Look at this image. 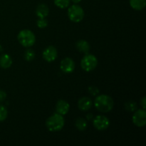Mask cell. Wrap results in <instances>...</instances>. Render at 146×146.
<instances>
[{"label": "cell", "instance_id": "7c38bea8", "mask_svg": "<svg viewBox=\"0 0 146 146\" xmlns=\"http://www.w3.org/2000/svg\"><path fill=\"white\" fill-rule=\"evenodd\" d=\"M48 13H49L48 7L44 4H39L36 9V14L39 18H46L48 15Z\"/></svg>", "mask_w": 146, "mask_h": 146}, {"label": "cell", "instance_id": "4316f807", "mask_svg": "<svg viewBox=\"0 0 146 146\" xmlns=\"http://www.w3.org/2000/svg\"><path fill=\"white\" fill-rule=\"evenodd\" d=\"M3 51V48H2V46H1V45H0V52H1V51Z\"/></svg>", "mask_w": 146, "mask_h": 146}, {"label": "cell", "instance_id": "ac0fdd59", "mask_svg": "<svg viewBox=\"0 0 146 146\" xmlns=\"http://www.w3.org/2000/svg\"><path fill=\"white\" fill-rule=\"evenodd\" d=\"M125 108L129 112H134L137 109V104L133 101H128L125 104Z\"/></svg>", "mask_w": 146, "mask_h": 146}, {"label": "cell", "instance_id": "e0dca14e", "mask_svg": "<svg viewBox=\"0 0 146 146\" xmlns=\"http://www.w3.org/2000/svg\"><path fill=\"white\" fill-rule=\"evenodd\" d=\"M54 4L60 9H66L70 5L71 0H54Z\"/></svg>", "mask_w": 146, "mask_h": 146}, {"label": "cell", "instance_id": "8fae6325", "mask_svg": "<svg viewBox=\"0 0 146 146\" xmlns=\"http://www.w3.org/2000/svg\"><path fill=\"white\" fill-rule=\"evenodd\" d=\"M93 105L92 101L88 97H83L79 99L78 102V107L80 110L83 111H88Z\"/></svg>", "mask_w": 146, "mask_h": 146}, {"label": "cell", "instance_id": "603a6c76", "mask_svg": "<svg viewBox=\"0 0 146 146\" xmlns=\"http://www.w3.org/2000/svg\"><path fill=\"white\" fill-rule=\"evenodd\" d=\"M6 98H7V94H6V92L0 90V102H3V101H5Z\"/></svg>", "mask_w": 146, "mask_h": 146}, {"label": "cell", "instance_id": "cb8c5ba5", "mask_svg": "<svg viewBox=\"0 0 146 146\" xmlns=\"http://www.w3.org/2000/svg\"><path fill=\"white\" fill-rule=\"evenodd\" d=\"M145 102H146L145 97L144 96V97H143V98H142V99H141V106H143V109H145V107H146Z\"/></svg>", "mask_w": 146, "mask_h": 146}, {"label": "cell", "instance_id": "3957f363", "mask_svg": "<svg viewBox=\"0 0 146 146\" xmlns=\"http://www.w3.org/2000/svg\"><path fill=\"white\" fill-rule=\"evenodd\" d=\"M19 42L24 47H31L35 44L36 36L34 33L29 29H24L19 31L17 36Z\"/></svg>", "mask_w": 146, "mask_h": 146}, {"label": "cell", "instance_id": "ba28073f", "mask_svg": "<svg viewBox=\"0 0 146 146\" xmlns=\"http://www.w3.org/2000/svg\"><path fill=\"white\" fill-rule=\"evenodd\" d=\"M43 58L48 63L53 62L55 61L58 56V52H57L56 48L53 46H50L47 48H45L44 51H43Z\"/></svg>", "mask_w": 146, "mask_h": 146}, {"label": "cell", "instance_id": "9a60e30c", "mask_svg": "<svg viewBox=\"0 0 146 146\" xmlns=\"http://www.w3.org/2000/svg\"><path fill=\"white\" fill-rule=\"evenodd\" d=\"M130 5L133 9L141 11L145 8L146 0H130Z\"/></svg>", "mask_w": 146, "mask_h": 146}, {"label": "cell", "instance_id": "5b68a950", "mask_svg": "<svg viewBox=\"0 0 146 146\" xmlns=\"http://www.w3.org/2000/svg\"><path fill=\"white\" fill-rule=\"evenodd\" d=\"M98 65V60L95 56L86 54L81 61V66L82 69L86 72H90L96 68Z\"/></svg>", "mask_w": 146, "mask_h": 146}, {"label": "cell", "instance_id": "277c9868", "mask_svg": "<svg viewBox=\"0 0 146 146\" xmlns=\"http://www.w3.org/2000/svg\"><path fill=\"white\" fill-rule=\"evenodd\" d=\"M68 16L71 21L78 23L84 19V11L82 7L78 6V4H74L68 9Z\"/></svg>", "mask_w": 146, "mask_h": 146}, {"label": "cell", "instance_id": "d6986e66", "mask_svg": "<svg viewBox=\"0 0 146 146\" xmlns=\"http://www.w3.org/2000/svg\"><path fill=\"white\" fill-rule=\"evenodd\" d=\"M35 58V53L33 50L27 49L24 52V58L27 61H31Z\"/></svg>", "mask_w": 146, "mask_h": 146}, {"label": "cell", "instance_id": "6da1fadb", "mask_svg": "<svg viewBox=\"0 0 146 146\" xmlns=\"http://www.w3.org/2000/svg\"><path fill=\"white\" fill-rule=\"evenodd\" d=\"M94 105L96 109L102 113H108L113 109L114 102L111 96L105 94L99 95L96 98Z\"/></svg>", "mask_w": 146, "mask_h": 146}, {"label": "cell", "instance_id": "30bf717a", "mask_svg": "<svg viewBox=\"0 0 146 146\" xmlns=\"http://www.w3.org/2000/svg\"><path fill=\"white\" fill-rule=\"evenodd\" d=\"M69 109L70 106L66 101H64V100H59L57 102L56 106V111L57 113L64 115L68 113Z\"/></svg>", "mask_w": 146, "mask_h": 146}, {"label": "cell", "instance_id": "484cf974", "mask_svg": "<svg viewBox=\"0 0 146 146\" xmlns=\"http://www.w3.org/2000/svg\"><path fill=\"white\" fill-rule=\"evenodd\" d=\"M71 1H72L74 4H78V3L81 2V0H71Z\"/></svg>", "mask_w": 146, "mask_h": 146}, {"label": "cell", "instance_id": "ffe728a7", "mask_svg": "<svg viewBox=\"0 0 146 146\" xmlns=\"http://www.w3.org/2000/svg\"><path fill=\"white\" fill-rule=\"evenodd\" d=\"M8 115V111L6 107L3 105H0V122L7 119Z\"/></svg>", "mask_w": 146, "mask_h": 146}, {"label": "cell", "instance_id": "52a82bcc", "mask_svg": "<svg viewBox=\"0 0 146 146\" xmlns=\"http://www.w3.org/2000/svg\"><path fill=\"white\" fill-rule=\"evenodd\" d=\"M133 123L138 127H143L146 124V112L145 109H139L133 115Z\"/></svg>", "mask_w": 146, "mask_h": 146}, {"label": "cell", "instance_id": "2e32d148", "mask_svg": "<svg viewBox=\"0 0 146 146\" xmlns=\"http://www.w3.org/2000/svg\"><path fill=\"white\" fill-rule=\"evenodd\" d=\"M75 125L78 131H84L86 130L87 127H88V123H87V121L84 118H78L76 121Z\"/></svg>", "mask_w": 146, "mask_h": 146}, {"label": "cell", "instance_id": "5bb4252c", "mask_svg": "<svg viewBox=\"0 0 146 146\" xmlns=\"http://www.w3.org/2000/svg\"><path fill=\"white\" fill-rule=\"evenodd\" d=\"M76 46L80 52L86 54H88L90 50L89 44L85 40H80V41H77L76 44Z\"/></svg>", "mask_w": 146, "mask_h": 146}, {"label": "cell", "instance_id": "8992f818", "mask_svg": "<svg viewBox=\"0 0 146 146\" xmlns=\"http://www.w3.org/2000/svg\"><path fill=\"white\" fill-rule=\"evenodd\" d=\"M109 119L105 115H98L94 118V126L98 131H105L109 127Z\"/></svg>", "mask_w": 146, "mask_h": 146}, {"label": "cell", "instance_id": "9c48e42d", "mask_svg": "<svg viewBox=\"0 0 146 146\" xmlns=\"http://www.w3.org/2000/svg\"><path fill=\"white\" fill-rule=\"evenodd\" d=\"M60 68L66 74H71L75 69V63L71 58H65L61 61Z\"/></svg>", "mask_w": 146, "mask_h": 146}, {"label": "cell", "instance_id": "d4e9b609", "mask_svg": "<svg viewBox=\"0 0 146 146\" xmlns=\"http://www.w3.org/2000/svg\"><path fill=\"white\" fill-rule=\"evenodd\" d=\"M86 118H87V119H88V120H91V119H92V118H94V116H93V114H92V113L87 114Z\"/></svg>", "mask_w": 146, "mask_h": 146}, {"label": "cell", "instance_id": "4fadbf2b", "mask_svg": "<svg viewBox=\"0 0 146 146\" xmlns=\"http://www.w3.org/2000/svg\"><path fill=\"white\" fill-rule=\"evenodd\" d=\"M12 64V59L9 54H4L0 56V66L2 68H9Z\"/></svg>", "mask_w": 146, "mask_h": 146}, {"label": "cell", "instance_id": "7a4b0ae2", "mask_svg": "<svg viewBox=\"0 0 146 146\" xmlns=\"http://www.w3.org/2000/svg\"><path fill=\"white\" fill-rule=\"evenodd\" d=\"M65 120L62 115L58 113H54L46 120V125L48 130L51 132H57L64 128Z\"/></svg>", "mask_w": 146, "mask_h": 146}, {"label": "cell", "instance_id": "7402d4cb", "mask_svg": "<svg viewBox=\"0 0 146 146\" xmlns=\"http://www.w3.org/2000/svg\"><path fill=\"white\" fill-rule=\"evenodd\" d=\"M88 91L89 94H91L92 96H96L99 94V90L97 87L96 86H90L88 87Z\"/></svg>", "mask_w": 146, "mask_h": 146}, {"label": "cell", "instance_id": "44dd1931", "mask_svg": "<svg viewBox=\"0 0 146 146\" xmlns=\"http://www.w3.org/2000/svg\"><path fill=\"white\" fill-rule=\"evenodd\" d=\"M37 27L40 29H44L48 26V21L45 18H39L36 22Z\"/></svg>", "mask_w": 146, "mask_h": 146}]
</instances>
